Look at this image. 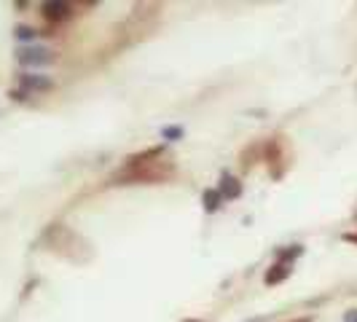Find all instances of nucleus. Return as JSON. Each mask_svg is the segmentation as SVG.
<instances>
[{
  "mask_svg": "<svg viewBox=\"0 0 357 322\" xmlns=\"http://www.w3.org/2000/svg\"><path fill=\"white\" fill-rule=\"evenodd\" d=\"M167 175H172V164L161 159V148H153L148 153H140L126 164L124 180H140V183H156V180H164Z\"/></svg>",
  "mask_w": 357,
  "mask_h": 322,
  "instance_id": "f257e3e1",
  "label": "nucleus"
},
{
  "mask_svg": "<svg viewBox=\"0 0 357 322\" xmlns=\"http://www.w3.org/2000/svg\"><path fill=\"white\" fill-rule=\"evenodd\" d=\"M40 14L49 22H65V19L73 17V6L70 3H62V0H49L40 6Z\"/></svg>",
  "mask_w": 357,
  "mask_h": 322,
  "instance_id": "f03ea898",
  "label": "nucleus"
},
{
  "mask_svg": "<svg viewBox=\"0 0 357 322\" xmlns=\"http://www.w3.org/2000/svg\"><path fill=\"white\" fill-rule=\"evenodd\" d=\"M52 59H54V54L49 52V49H24V52L19 54V62H22V65H36V68L49 65Z\"/></svg>",
  "mask_w": 357,
  "mask_h": 322,
  "instance_id": "7ed1b4c3",
  "label": "nucleus"
},
{
  "mask_svg": "<svg viewBox=\"0 0 357 322\" xmlns=\"http://www.w3.org/2000/svg\"><path fill=\"white\" fill-rule=\"evenodd\" d=\"M287 277H290V263H282V261H277V263H274V266L266 271L264 282H266V285H280V282H285Z\"/></svg>",
  "mask_w": 357,
  "mask_h": 322,
  "instance_id": "20e7f679",
  "label": "nucleus"
},
{
  "mask_svg": "<svg viewBox=\"0 0 357 322\" xmlns=\"http://www.w3.org/2000/svg\"><path fill=\"white\" fill-rule=\"evenodd\" d=\"M22 86H27V89L33 91H49L54 84L52 78H46V75H40V78H36V75H22Z\"/></svg>",
  "mask_w": 357,
  "mask_h": 322,
  "instance_id": "39448f33",
  "label": "nucleus"
},
{
  "mask_svg": "<svg viewBox=\"0 0 357 322\" xmlns=\"http://www.w3.org/2000/svg\"><path fill=\"white\" fill-rule=\"evenodd\" d=\"M242 194V185H239V180L231 178V175H223V185H220V197L223 199H234Z\"/></svg>",
  "mask_w": 357,
  "mask_h": 322,
  "instance_id": "423d86ee",
  "label": "nucleus"
},
{
  "mask_svg": "<svg viewBox=\"0 0 357 322\" xmlns=\"http://www.w3.org/2000/svg\"><path fill=\"white\" fill-rule=\"evenodd\" d=\"M220 207V191H204V210L215 213Z\"/></svg>",
  "mask_w": 357,
  "mask_h": 322,
  "instance_id": "0eeeda50",
  "label": "nucleus"
},
{
  "mask_svg": "<svg viewBox=\"0 0 357 322\" xmlns=\"http://www.w3.org/2000/svg\"><path fill=\"white\" fill-rule=\"evenodd\" d=\"M301 252H304V247H301V245H290V250L280 252V261H282V263H290V261H293V258H298Z\"/></svg>",
  "mask_w": 357,
  "mask_h": 322,
  "instance_id": "6e6552de",
  "label": "nucleus"
},
{
  "mask_svg": "<svg viewBox=\"0 0 357 322\" xmlns=\"http://www.w3.org/2000/svg\"><path fill=\"white\" fill-rule=\"evenodd\" d=\"M38 33L33 27H17V38H36Z\"/></svg>",
  "mask_w": 357,
  "mask_h": 322,
  "instance_id": "1a4fd4ad",
  "label": "nucleus"
},
{
  "mask_svg": "<svg viewBox=\"0 0 357 322\" xmlns=\"http://www.w3.org/2000/svg\"><path fill=\"white\" fill-rule=\"evenodd\" d=\"M344 322H357V309H349V312L344 314Z\"/></svg>",
  "mask_w": 357,
  "mask_h": 322,
  "instance_id": "9d476101",
  "label": "nucleus"
},
{
  "mask_svg": "<svg viewBox=\"0 0 357 322\" xmlns=\"http://www.w3.org/2000/svg\"><path fill=\"white\" fill-rule=\"evenodd\" d=\"M183 129H164V137H180Z\"/></svg>",
  "mask_w": 357,
  "mask_h": 322,
  "instance_id": "9b49d317",
  "label": "nucleus"
},
{
  "mask_svg": "<svg viewBox=\"0 0 357 322\" xmlns=\"http://www.w3.org/2000/svg\"><path fill=\"white\" fill-rule=\"evenodd\" d=\"M344 239L347 242H357V233H344Z\"/></svg>",
  "mask_w": 357,
  "mask_h": 322,
  "instance_id": "f8f14e48",
  "label": "nucleus"
},
{
  "mask_svg": "<svg viewBox=\"0 0 357 322\" xmlns=\"http://www.w3.org/2000/svg\"><path fill=\"white\" fill-rule=\"evenodd\" d=\"M293 322H312L309 317H301V320H293Z\"/></svg>",
  "mask_w": 357,
  "mask_h": 322,
  "instance_id": "ddd939ff",
  "label": "nucleus"
},
{
  "mask_svg": "<svg viewBox=\"0 0 357 322\" xmlns=\"http://www.w3.org/2000/svg\"><path fill=\"white\" fill-rule=\"evenodd\" d=\"M188 322H199V320H188Z\"/></svg>",
  "mask_w": 357,
  "mask_h": 322,
  "instance_id": "4468645a",
  "label": "nucleus"
},
{
  "mask_svg": "<svg viewBox=\"0 0 357 322\" xmlns=\"http://www.w3.org/2000/svg\"><path fill=\"white\" fill-rule=\"evenodd\" d=\"M355 217H357V213H355Z\"/></svg>",
  "mask_w": 357,
  "mask_h": 322,
  "instance_id": "2eb2a0df",
  "label": "nucleus"
}]
</instances>
